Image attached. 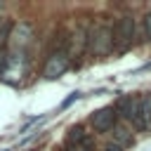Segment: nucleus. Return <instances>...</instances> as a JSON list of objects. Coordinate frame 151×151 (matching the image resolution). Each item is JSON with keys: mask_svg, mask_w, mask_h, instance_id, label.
I'll return each mask as SVG.
<instances>
[{"mask_svg": "<svg viewBox=\"0 0 151 151\" xmlns=\"http://www.w3.org/2000/svg\"><path fill=\"white\" fill-rule=\"evenodd\" d=\"M90 42H92V54H97V57L109 54L111 47H113V26H111L109 21L99 24V26L92 31Z\"/></svg>", "mask_w": 151, "mask_h": 151, "instance_id": "f257e3e1", "label": "nucleus"}, {"mask_svg": "<svg viewBox=\"0 0 151 151\" xmlns=\"http://www.w3.org/2000/svg\"><path fill=\"white\" fill-rule=\"evenodd\" d=\"M0 26H2V24H0Z\"/></svg>", "mask_w": 151, "mask_h": 151, "instance_id": "f8f14e48", "label": "nucleus"}, {"mask_svg": "<svg viewBox=\"0 0 151 151\" xmlns=\"http://www.w3.org/2000/svg\"><path fill=\"white\" fill-rule=\"evenodd\" d=\"M113 144L120 146V149L132 146V132H130L127 127H116V132H113Z\"/></svg>", "mask_w": 151, "mask_h": 151, "instance_id": "39448f33", "label": "nucleus"}, {"mask_svg": "<svg viewBox=\"0 0 151 151\" xmlns=\"http://www.w3.org/2000/svg\"><path fill=\"white\" fill-rule=\"evenodd\" d=\"M144 24H146V33H149V38H151V12L146 14V21H144Z\"/></svg>", "mask_w": 151, "mask_h": 151, "instance_id": "9b49d317", "label": "nucleus"}, {"mask_svg": "<svg viewBox=\"0 0 151 151\" xmlns=\"http://www.w3.org/2000/svg\"><path fill=\"white\" fill-rule=\"evenodd\" d=\"M66 151H94V142H92V137H87L73 146H66Z\"/></svg>", "mask_w": 151, "mask_h": 151, "instance_id": "1a4fd4ad", "label": "nucleus"}, {"mask_svg": "<svg viewBox=\"0 0 151 151\" xmlns=\"http://www.w3.org/2000/svg\"><path fill=\"white\" fill-rule=\"evenodd\" d=\"M7 42H9V24H2L0 26V54H2Z\"/></svg>", "mask_w": 151, "mask_h": 151, "instance_id": "9d476101", "label": "nucleus"}, {"mask_svg": "<svg viewBox=\"0 0 151 151\" xmlns=\"http://www.w3.org/2000/svg\"><path fill=\"white\" fill-rule=\"evenodd\" d=\"M66 66H68V52H66V50H54V52L47 57V61H45L42 76L50 78V80H54V78H59V76L66 71Z\"/></svg>", "mask_w": 151, "mask_h": 151, "instance_id": "7ed1b4c3", "label": "nucleus"}, {"mask_svg": "<svg viewBox=\"0 0 151 151\" xmlns=\"http://www.w3.org/2000/svg\"><path fill=\"white\" fill-rule=\"evenodd\" d=\"M139 99H130V97H125V99H120V111H123V116L127 118V120H132L134 118V113H137V109H139Z\"/></svg>", "mask_w": 151, "mask_h": 151, "instance_id": "423d86ee", "label": "nucleus"}, {"mask_svg": "<svg viewBox=\"0 0 151 151\" xmlns=\"http://www.w3.org/2000/svg\"><path fill=\"white\" fill-rule=\"evenodd\" d=\"M132 38H134V19L132 17L118 19L116 26H113V47L116 50H127Z\"/></svg>", "mask_w": 151, "mask_h": 151, "instance_id": "f03ea898", "label": "nucleus"}, {"mask_svg": "<svg viewBox=\"0 0 151 151\" xmlns=\"http://www.w3.org/2000/svg\"><path fill=\"white\" fill-rule=\"evenodd\" d=\"M132 123H134V127H137V130H146V127H149V120H146V104H144V101L139 104V109H137V113H134Z\"/></svg>", "mask_w": 151, "mask_h": 151, "instance_id": "6e6552de", "label": "nucleus"}, {"mask_svg": "<svg viewBox=\"0 0 151 151\" xmlns=\"http://www.w3.org/2000/svg\"><path fill=\"white\" fill-rule=\"evenodd\" d=\"M90 123H92V127H94L97 132H109V130H113V127H116V109L106 106V109L94 111L92 118H90Z\"/></svg>", "mask_w": 151, "mask_h": 151, "instance_id": "20e7f679", "label": "nucleus"}, {"mask_svg": "<svg viewBox=\"0 0 151 151\" xmlns=\"http://www.w3.org/2000/svg\"><path fill=\"white\" fill-rule=\"evenodd\" d=\"M83 139H87V134H85V127H83V125H73V127L68 130L66 146H73V144H78V142H83Z\"/></svg>", "mask_w": 151, "mask_h": 151, "instance_id": "0eeeda50", "label": "nucleus"}]
</instances>
